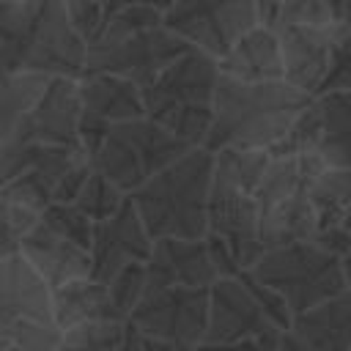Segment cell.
<instances>
[{
    "instance_id": "cell-5",
    "label": "cell",
    "mask_w": 351,
    "mask_h": 351,
    "mask_svg": "<svg viewBox=\"0 0 351 351\" xmlns=\"http://www.w3.org/2000/svg\"><path fill=\"white\" fill-rule=\"evenodd\" d=\"M324 170L326 165L315 154L271 156V165L255 192L258 239L263 250L313 239L318 225L310 203V186Z\"/></svg>"
},
{
    "instance_id": "cell-46",
    "label": "cell",
    "mask_w": 351,
    "mask_h": 351,
    "mask_svg": "<svg viewBox=\"0 0 351 351\" xmlns=\"http://www.w3.org/2000/svg\"><path fill=\"white\" fill-rule=\"evenodd\" d=\"M0 351H16V348H3V346H0Z\"/></svg>"
},
{
    "instance_id": "cell-23",
    "label": "cell",
    "mask_w": 351,
    "mask_h": 351,
    "mask_svg": "<svg viewBox=\"0 0 351 351\" xmlns=\"http://www.w3.org/2000/svg\"><path fill=\"white\" fill-rule=\"evenodd\" d=\"M52 313H55V324L60 326V332L71 329L77 324H88V321H123L110 302L107 285H101L90 277H82V280L55 288L52 291Z\"/></svg>"
},
{
    "instance_id": "cell-16",
    "label": "cell",
    "mask_w": 351,
    "mask_h": 351,
    "mask_svg": "<svg viewBox=\"0 0 351 351\" xmlns=\"http://www.w3.org/2000/svg\"><path fill=\"white\" fill-rule=\"evenodd\" d=\"M217 277L206 239H159L145 261V293L159 288H211Z\"/></svg>"
},
{
    "instance_id": "cell-30",
    "label": "cell",
    "mask_w": 351,
    "mask_h": 351,
    "mask_svg": "<svg viewBox=\"0 0 351 351\" xmlns=\"http://www.w3.org/2000/svg\"><path fill=\"white\" fill-rule=\"evenodd\" d=\"M36 222H38L36 211L0 197V261H5L11 255H19L22 241L33 230Z\"/></svg>"
},
{
    "instance_id": "cell-36",
    "label": "cell",
    "mask_w": 351,
    "mask_h": 351,
    "mask_svg": "<svg viewBox=\"0 0 351 351\" xmlns=\"http://www.w3.org/2000/svg\"><path fill=\"white\" fill-rule=\"evenodd\" d=\"M310 241H315L321 250H326V252H332V255H337V258H343V255L351 250V233H348V230H340V228L315 230Z\"/></svg>"
},
{
    "instance_id": "cell-33",
    "label": "cell",
    "mask_w": 351,
    "mask_h": 351,
    "mask_svg": "<svg viewBox=\"0 0 351 351\" xmlns=\"http://www.w3.org/2000/svg\"><path fill=\"white\" fill-rule=\"evenodd\" d=\"M285 25L326 27V25H337V22H335V16H332V11L326 8L324 0H285L280 5L274 27H285Z\"/></svg>"
},
{
    "instance_id": "cell-10",
    "label": "cell",
    "mask_w": 351,
    "mask_h": 351,
    "mask_svg": "<svg viewBox=\"0 0 351 351\" xmlns=\"http://www.w3.org/2000/svg\"><path fill=\"white\" fill-rule=\"evenodd\" d=\"M255 25V0H173L165 11L167 30L217 60Z\"/></svg>"
},
{
    "instance_id": "cell-4",
    "label": "cell",
    "mask_w": 351,
    "mask_h": 351,
    "mask_svg": "<svg viewBox=\"0 0 351 351\" xmlns=\"http://www.w3.org/2000/svg\"><path fill=\"white\" fill-rule=\"evenodd\" d=\"M217 82L219 60L200 49L186 52L154 82L140 88L145 118L197 148L206 143L214 121Z\"/></svg>"
},
{
    "instance_id": "cell-12",
    "label": "cell",
    "mask_w": 351,
    "mask_h": 351,
    "mask_svg": "<svg viewBox=\"0 0 351 351\" xmlns=\"http://www.w3.org/2000/svg\"><path fill=\"white\" fill-rule=\"evenodd\" d=\"M219 239L236 266L241 271H250L258 258L266 252L261 239H258V200L252 192L233 186L222 178H211V192H208V233Z\"/></svg>"
},
{
    "instance_id": "cell-28",
    "label": "cell",
    "mask_w": 351,
    "mask_h": 351,
    "mask_svg": "<svg viewBox=\"0 0 351 351\" xmlns=\"http://www.w3.org/2000/svg\"><path fill=\"white\" fill-rule=\"evenodd\" d=\"M126 200H129V195H126L123 189H118L112 181H107L104 176H99V173L93 170L90 178L85 181L82 192L77 195L74 206L96 225V222H104V219H110L112 214H118Z\"/></svg>"
},
{
    "instance_id": "cell-18",
    "label": "cell",
    "mask_w": 351,
    "mask_h": 351,
    "mask_svg": "<svg viewBox=\"0 0 351 351\" xmlns=\"http://www.w3.org/2000/svg\"><path fill=\"white\" fill-rule=\"evenodd\" d=\"M302 123L310 134V154L326 167L351 170V93L313 96Z\"/></svg>"
},
{
    "instance_id": "cell-24",
    "label": "cell",
    "mask_w": 351,
    "mask_h": 351,
    "mask_svg": "<svg viewBox=\"0 0 351 351\" xmlns=\"http://www.w3.org/2000/svg\"><path fill=\"white\" fill-rule=\"evenodd\" d=\"M315 230L340 228L351 233V170L326 167L310 186Z\"/></svg>"
},
{
    "instance_id": "cell-32",
    "label": "cell",
    "mask_w": 351,
    "mask_h": 351,
    "mask_svg": "<svg viewBox=\"0 0 351 351\" xmlns=\"http://www.w3.org/2000/svg\"><path fill=\"white\" fill-rule=\"evenodd\" d=\"M107 291H110V302L115 313L126 321L132 310L137 307V302L145 296V263H129L126 269H121L107 282Z\"/></svg>"
},
{
    "instance_id": "cell-2",
    "label": "cell",
    "mask_w": 351,
    "mask_h": 351,
    "mask_svg": "<svg viewBox=\"0 0 351 351\" xmlns=\"http://www.w3.org/2000/svg\"><path fill=\"white\" fill-rule=\"evenodd\" d=\"M85 52L63 0L0 3V71L80 80Z\"/></svg>"
},
{
    "instance_id": "cell-37",
    "label": "cell",
    "mask_w": 351,
    "mask_h": 351,
    "mask_svg": "<svg viewBox=\"0 0 351 351\" xmlns=\"http://www.w3.org/2000/svg\"><path fill=\"white\" fill-rule=\"evenodd\" d=\"M118 351H145V335L132 321L123 324V335H121Z\"/></svg>"
},
{
    "instance_id": "cell-8",
    "label": "cell",
    "mask_w": 351,
    "mask_h": 351,
    "mask_svg": "<svg viewBox=\"0 0 351 351\" xmlns=\"http://www.w3.org/2000/svg\"><path fill=\"white\" fill-rule=\"evenodd\" d=\"M186 151H192V145L173 137L159 123L148 118H134L112 123L107 129L99 151L90 156V165L99 176L132 195L159 170L181 159Z\"/></svg>"
},
{
    "instance_id": "cell-22",
    "label": "cell",
    "mask_w": 351,
    "mask_h": 351,
    "mask_svg": "<svg viewBox=\"0 0 351 351\" xmlns=\"http://www.w3.org/2000/svg\"><path fill=\"white\" fill-rule=\"evenodd\" d=\"M291 332L310 351H351V291L293 315Z\"/></svg>"
},
{
    "instance_id": "cell-40",
    "label": "cell",
    "mask_w": 351,
    "mask_h": 351,
    "mask_svg": "<svg viewBox=\"0 0 351 351\" xmlns=\"http://www.w3.org/2000/svg\"><path fill=\"white\" fill-rule=\"evenodd\" d=\"M274 351H310V348H307V346H304V343H302L291 329H282Z\"/></svg>"
},
{
    "instance_id": "cell-43",
    "label": "cell",
    "mask_w": 351,
    "mask_h": 351,
    "mask_svg": "<svg viewBox=\"0 0 351 351\" xmlns=\"http://www.w3.org/2000/svg\"><path fill=\"white\" fill-rule=\"evenodd\" d=\"M340 271H343V285H346V291H351V250L340 258Z\"/></svg>"
},
{
    "instance_id": "cell-27",
    "label": "cell",
    "mask_w": 351,
    "mask_h": 351,
    "mask_svg": "<svg viewBox=\"0 0 351 351\" xmlns=\"http://www.w3.org/2000/svg\"><path fill=\"white\" fill-rule=\"evenodd\" d=\"M126 321H88L60 332L55 351H118Z\"/></svg>"
},
{
    "instance_id": "cell-13",
    "label": "cell",
    "mask_w": 351,
    "mask_h": 351,
    "mask_svg": "<svg viewBox=\"0 0 351 351\" xmlns=\"http://www.w3.org/2000/svg\"><path fill=\"white\" fill-rule=\"evenodd\" d=\"M151 250H154V239L140 222L132 200H126L118 214L93 225L90 280L107 285L129 263H145L151 258Z\"/></svg>"
},
{
    "instance_id": "cell-34",
    "label": "cell",
    "mask_w": 351,
    "mask_h": 351,
    "mask_svg": "<svg viewBox=\"0 0 351 351\" xmlns=\"http://www.w3.org/2000/svg\"><path fill=\"white\" fill-rule=\"evenodd\" d=\"M63 5H66V14H69L74 33L85 41V47H90L101 36V30L107 27L104 11L93 0H63Z\"/></svg>"
},
{
    "instance_id": "cell-7",
    "label": "cell",
    "mask_w": 351,
    "mask_h": 351,
    "mask_svg": "<svg viewBox=\"0 0 351 351\" xmlns=\"http://www.w3.org/2000/svg\"><path fill=\"white\" fill-rule=\"evenodd\" d=\"M60 326L52 313V291L22 258L0 261V346L16 351H55Z\"/></svg>"
},
{
    "instance_id": "cell-29",
    "label": "cell",
    "mask_w": 351,
    "mask_h": 351,
    "mask_svg": "<svg viewBox=\"0 0 351 351\" xmlns=\"http://www.w3.org/2000/svg\"><path fill=\"white\" fill-rule=\"evenodd\" d=\"M49 230H55L58 236L74 241L77 247L90 252V241H93V222L74 206V203H52L41 211L38 217Z\"/></svg>"
},
{
    "instance_id": "cell-15",
    "label": "cell",
    "mask_w": 351,
    "mask_h": 351,
    "mask_svg": "<svg viewBox=\"0 0 351 351\" xmlns=\"http://www.w3.org/2000/svg\"><path fill=\"white\" fill-rule=\"evenodd\" d=\"M80 118L82 101L77 90V80L52 77L25 115L16 137L38 145H58V148H80ZM82 151V148H80Z\"/></svg>"
},
{
    "instance_id": "cell-38",
    "label": "cell",
    "mask_w": 351,
    "mask_h": 351,
    "mask_svg": "<svg viewBox=\"0 0 351 351\" xmlns=\"http://www.w3.org/2000/svg\"><path fill=\"white\" fill-rule=\"evenodd\" d=\"M285 0H255V11H258V25H266V27H274L277 22V14H280V5Z\"/></svg>"
},
{
    "instance_id": "cell-35",
    "label": "cell",
    "mask_w": 351,
    "mask_h": 351,
    "mask_svg": "<svg viewBox=\"0 0 351 351\" xmlns=\"http://www.w3.org/2000/svg\"><path fill=\"white\" fill-rule=\"evenodd\" d=\"M280 332L282 329H274V332L247 337V340H239V343H225V346H197L195 351H274L277 340H280Z\"/></svg>"
},
{
    "instance_id": "cell-42",
    "label": "cell",
    "mask_w": 351,
    "mask_h": 351,
    "mask_svg": "<svg viewBox=\"0 0 351 351\" xmlns=\"http://www.w3.org/2000/svg\"><path fill=\"white\" fill-rule=\"evenodd\" d=\"M324 3H326V8L332 11L335 22L340 25V22H343V14H346V8H348V3H351V0H324Z\"/></svg>"
},
{
    "instance_id": "cell-3",
    "label": "cell",
    "mask_w": 351,
    "mask_h": 351,
    "mask_svg": "<svg viewBox=\"0 0 351 351\" xmlns=\"http://www.w3.org/2000/svg\"><path fill=\"white\" fill-rule=\"evenodd\" d=\"M214 178V154L203 145L159 170L151 181L129 195L140 222L154 241L159 239H206L208 192Z\"/></svg>"
},
{
    "instance_id": "cell-14",
    "label": "cell",
    "mask_w": 351,
    "mask_h": 351,
    "mask_svg": "<svg viewBox=\"0 0 351 351\" xmlns=\"http://www.w3.org/2000/svg\"><path fill=\"white\" fill-rule=\"evenodd\" d=\"M255 296L239 277H217L208 288V324L200 346H225L274 332Z\"/></svg>"
},
{
    "instance_id": "cell-20",
    "label": "cell",
    "mask_w": 351,
    "mask_h": 351,
    "mask_svg": "<svg viewBox=\"0 0 351 351\" xmlns=\"http://www.w3.org/2000/svg\"><path fill=\"white\" fill-rule=\"evenodd\" d=\"M82 115L104 126L145 118L140 85L115 74H82L77 80Z\"/></svg>"
},
{
    "instance_id": "cell-9",
    "label": "cell",
    "mask_w": 351,
    "mask_h": 351,
    "mask_svg": "<svg viewBox=\"0 0 351 351\" xmlns=\"http://www.w3.org/2000/svg\"><path fill=\"white\" fill-rule=\"evenodd\" d=\"M192 49L195 47L159 25L151 30L93 41L85 52L82 74H115L143 88Z\"/></svg>"
},
{
    "instance_id": "cell-19",
    "label": "cell",
    "mask_w": 351,
    "mask_h": 351,
    "mask_svg": "<svg viewBox=\"0 0 351 351\" xmlns=\"http://www.w3.org/2000/svg\"><path fill=\"white\" fill-rule=\"evenodd\" d=\"M19 255L36 269V274L49 285V291L90 277V252L77 247L74 241L49 230L41 219L25 236Z\"/></svg>"
},
{
    "instance_id": "cell-25",
    "label": "cell",
    "mask_w": 351,
    "mask_h": 351,
    "mask_svg": "<svg viewBox=\"0 0 351 351\" xmlns=\"http://www.w3.org/2000/svg\"><path fill=\"white\" fill-rule=\"evenodd\" d=\"M52 77L0 71V148L16 137L25 115L33 110Z\"/></svg>"
},
{
    "instance_id": "cell-21",
    "label": "cell",
    "mask_w": 351,
    "mask_h": 351,
    "mask_svg": "<svg viewBox=\"0 0 351 351\" xmlns=\"http://www.w3.org/2000/svg\"><path fill=\"white\" fill-rule=\"evenodd\" d=\"M219 74L241 82L282 80V58L274 27L255 25L241 33L233 47L219 58Z\"/></svg>"
},
{
    "instance_id": "cell-44",
    "label": "cell",
    "mask_w": 351,
    "mask_h": 351,
    "mask_svg": "<svg viewBox=\"0 0 351 351\" xmlns=\"http://www.w3.org/2000/svg\"><path fill=\"white\" fill-rule=\"evenodd\" d=\"M143 5H148V8H156V11H167L170 5H173V0H143Z\"/></svg>"
},
{
    "instance_id": "cell-26",
    "label": "cell",
    "mask_w": 351,
    "mask_h": 351,
    "mask_svg": "<svg viewBox=\"0 0 351 351\" xmlns=\"http://www.w3.org/2000/svg\"><path fill=\"white\" fill-rule=\"evenodd\" d=\"M269 165L271 154L263 148H225L214 154V176L252 195L258 192Z\"/></svg>"
},
{
    "instance_id": "cell-6",
    "label": "cell",
    "mask_w": 351,
    "mask_h": 351,
    "mask_svg": "<svg viewBox=\"0 0 351 351\" xmlns=\"http://www.w3.org/2000/svg\"><path fill=\"white\" fill-rule=\"evenodd\" d=\"M250 274L274 291L288 304L291 315L307 313L346 291L340 258L321 250L315 241H296L266 250Z\"/></svg>"
},
{
    "instance_id": "cell-45",
    "label": "cell",
    "mask_w": 351,
    "mask_h": 351,
    "mask_svg": "<svg viewBox=\"0 0 351 351\" xmlns=\"http://www.w3.org/2000/svg\"><path fill=\"white\" fill-rule=\"evenodd\" d=\"M340 25L351 30V3H348V8H346V14H343V22H340Z\"/></svg>"
},
{
    "instance_id": "cell-11",
    "label": "cell",
    "mask_w": 351,
    "mask_h": 351,
    "mask_svg": "<svg viewBox=\"0 0 351 351\" xmlns=\"http://www.w3.org/2000/svg\"><path fill=\"white\" fill-rule=\"evenodd\" d=\"M143 335L167 340L195 351L206 337L208 324V288H159L148 291L132 315Z\"/></svg>"
},
{
    "instance_id": "cell-39",
    "label": "cell",
    "mask_w": 351,
    "mask_h": 351,
    "mask_svg": "<svg viewBox=\"0 0 351 351\" xmlns=\"http://www.w3.org/2000/svg\"><path fill=\"white\" fill-rule=\"evenodd\" d=\"M101 11H104V16H107V22L118 14V11H123V8H129V5H143V0H93Z\"/></svg>"
},
{
    "instance_id": "cell-17",
    "label": "cell",
    "mask_w": 351,
    "mask_h": 351,
    "mask_svg": "<svg viewBox=\"0 0 351 351\" xmlns=\"http://www.w3.org/2000/svg\"><path fill=\"white\" fill-rule=\"evenodd\" d=\"M337 25L326 27H302V25H285L274 27L280 41V58H282V80L302 93L315 96L326 69H329V52Z\"/></svg>"
},
{
    "instance_id": "cell-1",
    "label": "cell",
    "mask_w": 351,
    "mask_h": 351,
    "mask_svg": "<svg viewBox=\"0 0 351 351\" xmlns=\"http://www.w3.org/2000/svg\"><path fill=\"white\" fill-rule=\"evenodd\" d=\"M310 101V93H302L285 80L241 82L219 74L214 121L203 148L211 154L225 148L271 151L293 129Z\"/></svg>"
},
{
    "instance_id": "cell-31",
    "label": "cell",
    "mask_w": 351,
    "mask_h": 351,
    "mask_svg": "<svg viewBox=\"0 0 351 351\" xmlns=\"http://www.w3.org/2000/svg\"><path fill=\"white\" fill-rule=\"evenodd\" d=\"M324 93H351V30L337 25L329 52V69L315 96Z\"/></svg>"
},
{
    "instance_id": "cell-41",
    "label": "cell",
    "mask_w": 351,
    "mask_h": 351,
    "mask_svg": "<svg viewBox=\"0 0 351 351\" xmlns=\"http://www.w3.org/2000/svg\"><path fill=\"white\" fill-rule=\"evenodd\" d=\"M145 351H189V348L176 346V343H167V340H156V337H148V335H145Z\"/></svg>"
}]
</instances>
